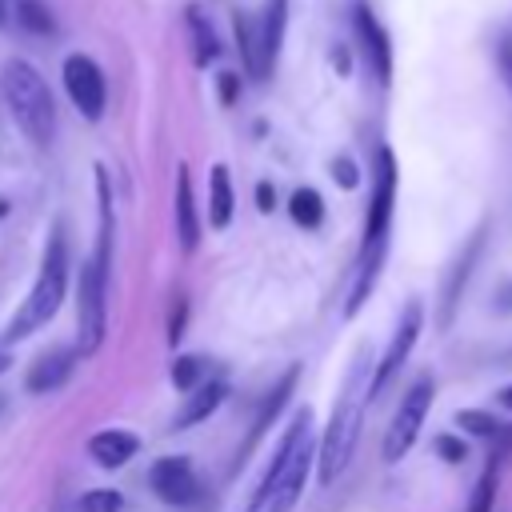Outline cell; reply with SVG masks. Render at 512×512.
<instances>
[{
  "mask_svg": "<svg viewBox=\"0 0 512 512\" xmlns=\"http://www.w3.org/2000/svg\"><path fill=\"white\" fill-rule=\"evenodd\" d=\"M312 456H316V444H312V412L304 408L284 428V436H280V444L272 452V464L264 468L260 484L252 488L244 512H292V504L304 492Z\"/></svg>",
  "mask_w": 512,
  "mask_h": 512,
  "instance_id": "obj_1",
  "label": "cell"
},
{
  "mask_svg": "<svg viewBox=\"0 0 512 512\" xmlns=\"http://www.w3.org/2000/svg\"><path fill=\"white\" fill-rule=\"evenodd\" d=\"M368 384H372V360H368V352H356V360L348 368V380H344V392L336 396L332 420H328L324 440L316 448L320 484H332L348 468V460L356 452L360 424H364V412H368Z\"/></svg>",
  "mask_w": 512,
  "mask_h": 512,
  "instance_id": "obj_2",
  "label": "cell"
},
{
  "mask_svg": "<svg viewBox=\"0 0 512 512\" xmlns=\"http://www.w3.org/2000/svg\"><path fill=\"white\" fill-rule=\"evenodd\" d=\"M64 292H68V240H64V228L56 224L48 244H44V260H40V272H36V280L28 288V300L20 304L12 324L4 328V344L28 340L36 328H44L60 312Z\"/></svg>",
  "mask_w": 512,
  "mask_h": 512,
  "instance_id": "obj_3",
  "label": "cell"
},
{
  "mask_svg": "<svg viewBox=\"0 0 512 512\" xmlns=\"http://www.w3.org/2000/svg\"><path fill=\"white\" fill-rule=\"evenodd\" d=\"M0 88H4V100H8V112H12L16 128L36 148H48L52 136H56V104H52V92H48L44 76L28 60L12 56L0 68Z\"/></svg>",
  "mask_w": 512,
  "mask_h": 512,
  "instance_id": "obj_4",
  "label": "cell"
},
{
  "mask_svg": "<svg viewBox=\"0 0 512 512\" xmlns=\"http://www.w3.org/2000/svg\"><path fill=\"white\" fill-rule=\"evenodd\" d=\"M104 336H108V272L88 256L76 280V352L80 356L100 352Z\"/></svg>",
  "mask_w": 512,
  "mask_h": 512,
  "instance_id": "obj_5",
  "label": "cell"
},
{
  "mask_svg": "<svg viewBox=\"0 0 512 512\" xmlns=\"http://www.w3.org/2000/svg\"><path fill=\"white\" fill-rule=\"evenodd\" d=\"M432 396H436V380L428 372L408 384V392L400 396V408H396V416H392V424L384 432V452H380L384 464H396V460L408 456V448L416 444V436L424 428V416L432 408Z\"/></svg>",
  "mask_w": 512,
  "mask_h": 512,
  "instance_id": "obj_6",
  "label": "cell"
},
{
  "mask_svg": "<svg viewBox=\"0 0 512 512\" xmlns=\"http://www.w3.org/2000/svg\"><path fill=\"white\" fill-rule=\"evenodd\" d=\"M64 92H68V100L76 104V112H80L84 120L96 124V120L104 116L108 84H104V72H100V64H96L92 56L72 52V56L64 60Z\"/></svg>",
  "mask_w": 512,
  "mask_h": 512,
  "instance_id": "obj_7",
  "label": "cell"
},
{
  "mask_svg": "<svg viewBox=\"0 0 512 512\" xmlns=\"http://www.w3.org/2000/svg\"><path fill=\"white\" fill-rule=\"evenodd\" d=\"M420 328H424V304H420V300H408L404 312H400V324H396V332H392V340H388V348H384V356H380V364L372 368L368 400H376V396L396 380V372L404 368V360H408V352H412Z\"/></svg>",
  "mask_w": 512,
  "mask_h": 512,
  "instance_id": "obj_8",
  "label": "cell"
},
{
  "mask_svg": "<svg viewBox=\"0 0 512 512\" xmlns=\"http://www.w3.org/2000/svg\"><path fill=\"white\" fill-rule=\"evenodd\" d=\"M392 204H396V160L392 148H376V184H372V204L364 220V248H380L392 224ZM360 248V252H364Z\"/></svg>",
  "mask_w": 512,
  "mask_h": 512,
  "instance_id": "obj_9",
  "label": "cell"
},
{
  "mask_svg": "<svg viewBox=\"0 0 512 512\" xmlns=\"http://www.w3.org/2000/svg\"><path fill=\"white\" fill-rule=\"evenodd\" d=\"M148 484L152 492L172 504V508H188L200 500V480L192 472V460L188 456H160L152 468H148Z\"/></svg>",
  "mask_w": 512,
  "mask_h": 512,
  "instance_id": "obj_10",
  "label": "cell"
},
{
  "mask_svg": "<svg viewBox=\"0 0 512 512\" xmlns=\"http://www.w3.org/2000/svg\"><path fill=\"white\" fill-rule=\"evenodd\" d=\"M284 28H288V0H268L256 24V80H268L276 72L280 48H284Z\"/></svg>",
  "mask_w": 512,
  "mask_h": 512,
  "instance_id": "obj_11",
  "label": "cell"
},
{
  "mask_svg": "<svg viewBox=\"0 0 512 512\" xmlns=\"http://www.w3.org/2000/svg\"><path fill=\"white\" fill-rule=\"evenodd\" d=\"M352 16H356V32H360V44H364V56H368V68H372L376 84H388L392 80V40H388L384 24L368 8V0H356Z\"/></svg>",
  "mask_w": 512,
  "mask_h": 512,
  "instance_id": "obj_12",
  "label": "cell"
},
{
  "mask_svg": "<svg viewBox=\"0 0 512 512\" xmlns=\"http://www.w3.org/2000/svg\"><path fill=\"white\" fill-rule=\"evenodd\" d=\"M72 368H76V352H72V348H48V352H40V356L32 360V368L24 372V388H28L32 396L56 392V388L68 384Z\"/></svg>",
  "mask_w": 512,
  "mask_h": 512,
  "instance_id": "obj_13",
  "label": "cell"
},
{
  "mask_svg": "<svg viewBox=\"0 0 512 512\" xmlns=\"http://www.w3.org/2000/svg\"><path fill=\"white\" fill-rule=\"evenodd\" d=\"M480 248H484V228L468 240V248L456 256V264H452V272L444 276V296H440V328H452V320H456V304H460V292H464V284H468V276H472V268H476V256H480Z\"/></svg>",
  "mask_w": 512,
  "mask_h": 512,
  "instance_id": "obj_14",
  "label": "cell"
},
{
  "mask_svg": "<svg viewBox=\"0 0 512 512\" xmlns=\"http://www.w3.org/2000/svg\"><path fill=\"white\" fill-rule=\"evenodd\" d=\"M224 400H228V380H220V376H204L196 388H188V400H184V408L176 412L172 428H176V432H184V428L200 424V420H204V416H212Z\"/></svg>",
  "mask_w": 512,
  "mask_h": 512,
  "instance_id": "obj_15",
  "label": "cell"
},
{
  "mask_svg": "<svg viewBox=\"0 0 512 512\" xmlns=\"http://www.w3.org/2000/svg\"><path fill=\"white\" fill-rule=\"evenodd\" d=\"M140 452V436L128 432V428H100L88 436V456L100 464V468H124L132 456Z\"/></svg>",
  "mask_w": 512,
  "mask_h": 512,
  "instance_id": "obj_16",
  "label": "cell"
},
{
  "mask_svg": "<svg viewBox=\"0 0 512 512\" xmlns=\"http://www.w3.org/2000/svg\"><path fill=\"white\" fill-rule=\"evenodd\" d=\"M172 208H176V240H180V252L192 256L196 244H200V212H196L192 176H188L184 164H180V172H176V200H172Z\"/></svg>",
  "mask_w": 512,
  "mask_h": 512,
  "instance_id": "obj_17",
  "label": "cell"
},
{
  "mask_svg": "<svg viewBox=\"0 0 512 512\" xmlns=\"http://www.w3.org/2000/svg\"><path fill=\"white\" fill-rule=\"evenodd\" d=\"M296 380H300V364H292V368L272 384V392L264 396V404H260V412H256V424H252V432H248V440H244V448H240V460H248V452L256 448V440L268 432V424L276 420V412L288 404V396L296 392Z\"/></svg>",
  "mask_w": 512,
  "mask_h": 512,
  "instance_id": "obj_18",
  "label": "cell"
},
{
  "mask_svg": "<svg viewBox=\"0 0 512 512\" xmlns=\"http://www.w3.org/2000/svg\"><path fill=\"white\" fill-rule=\"evenodd\" d=\"M232 180H228V168L224 164H212L208 172V224L212 228H228L232 224Z\"/></svg>",
  "mask_w": 512,
  "mask_h": 512,
  "instance_id": "obj_19",
  "label": "cell"
},
{
  "mask_svg": "<svg viewBox=\"0 0 512 512\" xmlns=\"http://www.w3.org/2000/svg\"><path fill=\"white\" fill-rule=\"evenodd\" d=\"M184 16H188V32H192V56H196V64H200V68H208V64L220 56V36H216L212 20H208L196 4H188V8H184Z\"/></svg>",
  "mask_w": 512,
  "mask_h": 512,
  "instance_id": "obj_20",
  "label": "cell"
},
{
  "mask_svg": "<svg viewBox=\"0 0 512 512\" xmlns=\"http://www.w3.org/2000/svg\"><path fill=\"white\" fill-rule=\"evenodd\" d=\"M380 268H384V244H380V248H364V252H360V272H356L352 292H348V304H344V312H348V316H356V312H360V304L372 296V284H376Z\"/></svg>",
  "mask_w": 512,
  "mask_h": 512,
  "instance_id": "obj_21",
  "label": "cell"
},
{
  "mask_svg": "<svg viewBox=\"0 0 512 512\" xmlns=\"http://www.w3.org/2000/svg\"><path fill=\"white\" fill-rule=\"evenodd\" d=\"M288 212H292V224H300V228H320V220H324V200H320L316 188H296L292 200H288Z\"/></svg>",
  "mask_w": 512,
  "mask_h": 512,
  "instance_id": "obj_22",
  "label": "cell"
},
{
  "mask_svg": "<svg viewBox=\"0 0 512 512\" xmlns=\"http://www.w3.org/2000/svg\"><path fill=\"white\" fill-rule=\"evenodd\" d=\"M456 428L460 432H468V436H480V440H492L504 424H500V416H492V412H480V408H460L456 416Z\"/></svg>",
  "mask_w": 512,
  "mask_h": 512,
  "instance_id": "obj_23",
  "label": "cell"
},
{
  "mask_svg": "<svg viewBox=\"0 0 512 512\" xmlns=\"http://www.w3.org/2000/svg\"><path fill=\"white\" fill-rule=\"evenodd\" d=\"M16 20H20L28 32H36V36H48V32H56L52 8H48V4H40V0H16Z\"/></svg>",
  "mask_w": 512,
  "mask_h": 512,
  "instance_id": "obj_24",
  "label": "cell"
},
{
  "mask_svg": "<svg viewBox=\"0 0 512 512\" xmlns=\"http://www.w3.org/2000/svg\"><path fill=\"white\" fill-rule=\"evenodd\" d=\"M204 376H208L204 356H176V364H172V388L188 392V388H196Z\"/></svg>",
  "mask_w": 512,
  "mask_h": 512,
  "instance_id": "obj_25",
  "label": "cell"
},
{
  "mask_svg": "<svg viewBox=\"0 0 512 512\" xmlns=\"http://www.w3.org/2000/svg\"><path fill=\"white\" fill-rule=\"evenodd\" d=\"M80 512H120L124 508V496L116 488H88L80 500H76Z\"/></svg>",
  "mask_w": 512,
  "mask_h": 512,
  "instance_id": "obj_26",
  "label": "cell"
},
{
  "mask_svg": "<svg viewBox=\"0 0 512 512\" xmlns=\"http://www.w3.org/2000/svg\"><path fill=\"white\" fill-rule=\"evenodd\" d=\"M492 500H496V460L480 472V480L472 488V500H468V512H492Z\"/></svg>",
  "mask_w": 512,
  "mask_h": 512,
  "instance_id": "obj_27",
  "label": "cell"
},
{
  "mask_svg": "<svg viewBox=\"0 0 512 512\" xmlns=\"http://www.w3.org/2000/svg\"><path fill=\"white\" fill-rule=\"evenodd\" d=\"M236 48H240V60H244V72L256 80V28L236 16Z\"/></svg>",
  "mask_w": 512,
  "mask_h": 512,
  "instance_id": "obj_28",
  "label": "cell"
},
{
  "mask_svg": "<svg viewBox=\"0 0 512 512\" xmlns=\"http://www.w3.org/2000/svg\"><path fill=\"white\" fill-rule=\"evenodd\" d=\"M432 452H436L440 460H448V464H464L468 444H464V440H456V436H448V432H440V436L432 440Z\"/></svg>",
  "mask_w": 512,
  "mask_h": 512,
  "instance_id": "obj_29",
  "label": "cell"
},
{
  "mask_svg": "<svg viewBox=\"0 0 512 512\" xmlns=\"http://www.w3.org/2000/svg\"><path fill=\"white\" fill-rule=\"evenodd\" d=\"M184 320H188V300H184V296H176L172 316H168V344H172V348H176V344H180V336H184Z\"/></svg>",
  "mask_w": 512,
  "mask_h": 512,
  "instance_id": "obj_30",
  "label": "cell"
},
{
  "mask_svg": "<svg viewBox=\"0 0 512 512\" xmlns=\"http://www.w3.org/2000/svg\"><path fill=\"white\" fill-rule=\"evenodd\" d=\"M332 176H336L340 188H356V184H360V172H356V164H352L348 156H336V160H332Z\"/></svg>",
  "mask_w": 512,
  "mask_h": 512,
  "instance_id": "obj_31",
  "label": "cell"
},
{
  "mask_svg": "<svg viewBox=\"0 0 512 512\" xmlns=\"http://www.w3.org/2000/svg\"><path fill=\"white\" fill-rule=\"evenodd\" d=\"M236 96H240V76L236 72H220V100L236 104Z\"/></svg>",
  "mask_w": 512,
  "mask_h": 512,
  "instance_id": "obj_32",
  "label": "cell"
},
{
  "mask_svg": "<svg viewBox=\"0 0 512 512\" xmlns=\"http://www.w3.org/2000/svg\"><path fill=\"white\" fill-rule=\"evenodd\" d=\"M256 208H260V212H272V208H276V188H272L268 180L256 184Z\"/></svg>",
  "mask_w": 512,
  "mask_h": 512,
  "instance_id": "obj_33",
  "label": "cell"
},
{
  "mask_svg": "<svg viewBox=\"0 0 512 512\" xmlns=\"http://www.w3.org/2000/svg\"><path fill=\"white\" fill-rule=\"evenodd\" d=\"M496 60H500V72H504V80H508V88H512V44H508V40L496 48Z\"/></svg>",
  "mask_w": 512,
  "mask_h": 512,
  "instance_id": "obj_34",
  "label": "cell"
},
{
  "mask_svg": "<svg viewBox=\"0 0 512 512\" xmlns=\"http://www.w3.org/2000/svg\"><path fill=\"white\" fill-rule=\"evenodd\" d=\"M492 304H496V312H512V280L492 296Z\"/></svg>",
  "mask_w": 512,
  "mask_h": 512,
  "instance_id": "obj_35",
  "label": "cell"
},
{
  "mask_svg": "<svg viewBox=\"0 0 512 512\" xmlns=\"http://www.w3.org/2000/svg\"><path fill=\"white\" fill-rule=\"evenodd\" d=\"M496 404H500V408H504V412H512V384H508V388H500V392H496Z\"/></svg>",
  "mask_w": 512,
  "mask_h": 512,
  "instance_id": "obj_36",
  "label": "cell"
},
{
  "mask_svg": "<svg viewBox=\"0 0 512 512\" xmlns=\"http://www.w3.org/2000/svg\"><path fill=\"white\" fill-rule=\"evenodd\" d=\"M8 368H12V356H8V352H0V372H8Z\"/></svg>",
  "mask_w": 512,
  "mask_h": 512,
  "instance_id": "obj_37",
  "label": "cell"
},
{
  "mask_svg": "<svg viewBox=\"0 0 512 512\" xmlns=\"http://www.w3.org/2000/svg\"><path fill=\"white\" fill-rule=\"evenodd\" d=\"M4 216H8V200H0V220H4Z\"/></svg>",
  "mask_w": 512,
  "mask_h": 512,
  "instance_id": "obj_38",
  "label": "cell"
},
{
  "mask_svg": "<svg viewBox=\"0 0 512 512\" xmlns=\"http://www.w3.org/2000/svg\"><path fill=\"white\" fill-rule=\"evenodd\" d=\"M4 408H8V396H4V392H0V416H4Z\"/></svg>",
  "mask_w": 512,
  "mask_h": 512,
  "instance_id": "obj_39",
  "label": "cell"
},
{
  "mask_svg": "<svg viewBox=\"0 0 512 512\" xmlns=\"http://www.w3.org/2000/svg\"><path fill=\"white\" fill-rule=\"evenodd\" d=\"M4 20H8V16H4V4H0V24H4Z\"/></svg>",
  "mask_w": 512,
  "mask_h": 512,
  "instance_id": "obj_40",
  "label": "cell"
}]
</instances>
